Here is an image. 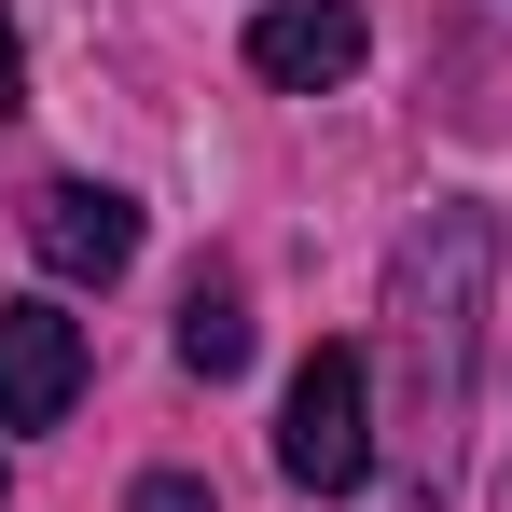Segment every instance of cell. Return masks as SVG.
I'll use <instances>...</instances> for the list:
<instances>
[{"label": "cell", "instance_id": "cell-6", "mask_svg": "<svg viewBox=\"0 0 512 512\" xmlns=\"http://www.w3.org/2000/svg\"><path fill=\"white\" fill-rule=\"evenodd\" d=\"M180 374H208V388H222V374H250V291H236L222 263L180 291Z\"/></svg>", "mask_w": 512, "mask_h": 512}, {"label": "cell", "instance_id": "cell-9", "mask_svg": "<svg viewBox=\"0 0 512 512\" xmlns=\"http://www.w3.org/2000/svg\"><path fill=\"white\" fill-rule=\"evenodd\" d=\"M416 512H443V499H416Z\"/></svg>", "mask_w": 512, "mask_h": 512}, {"label": "cell", "instance_id": "cell-8", "mask_svg": "<svg viewBox=\"0 0 512 512\" xmlns=\"http://www.w3.org/2000/svg\"><path fill=\"white\" fill-rule=\"evenodd\" d=\"M28 111V42H14V14H0V125Z\"/></svg>", "mask_w": 512, "mask_h": 512}, {"label": "cell", "instance_id": "cell-5", "mask_svg": "<svg viewBox=\"0 0 512 512\" xmlns=\"http://www.w3.org/2000/svg\"><path fill=\"white\" fill-rule=\"evenodd\" d=\"M70 402H84V319L0 305V429H56Z\"/></svg>", "mask_w": 512, "mask_h": 512}, {"label": "cell", "instance_id": "cell-3", "mask_svg": "<svg viewBox=\"0 0 512 512\" xmlns=\"http://www.w3.org/2000/svg\"><path fill=\"white\" fill-rule=\"evenodd\" d=\"M28 250H42V277H70V291H111L139 263V208L111 180H42L28 194Z\"/></svg>", "mask_w": 512, "mask_h": 512}, {"label": "cell", "instance_id": "cell-4", "mask_svg": "<svg viewBox=\"0 0 512 512\" xmlns=\"http://www.w3.org/2000/svg\"><path fill=\"white\" fill-rule=\"evenodd\" d=\"M360 56H374V28H360L346 0H263V14H250V70H263L277 97L360 84Z\"/></svg>", "mask_w": 512, "mask_h": 512}, {"label": "cell", "instance_id": "cell-2", "mask_svg": "<svg viewBox=\"0 0 512 512\" xmlns=\"http://www.w3.org/2000/svg\"><path fill=\"white\" fill-rule=\"evenodd\" d=\"M277 471H291L305 499H346V485L374 471V374H360V346H319V360L291 374V402H277Z\"/></svg>", "mask_w": 512, "mask_h": 512}, {"label": "cell", "instance_id": "cell-7", "mask_svg": "<svg viewBox=\"0 0 512 512\" xmlns=\"http://www.w3.org/2000/svg\"><path fill=\"white\" fill-rule=\"evenodd\" d=\"M125 512H222V499H208V471H139Z\"/></svg>", "mask_w": 512, "mask_h": 512}, {"label": "cell", "instance_id": "cell-1", "mask_svg": "<svg viewBox=\"0 0 512 512\" xmlns=\"http://www.w3.org/2000/svg\"><path fill=\"white\" fill-rule=\"evenodd\" d=\"M485 277H499V208H485V194H429V222L402 236V263H388V319H402V360H416V402H429V416L471 402Z\"/></svg>", "mask_w": 512, "mask_h": 512}]
</instances>
